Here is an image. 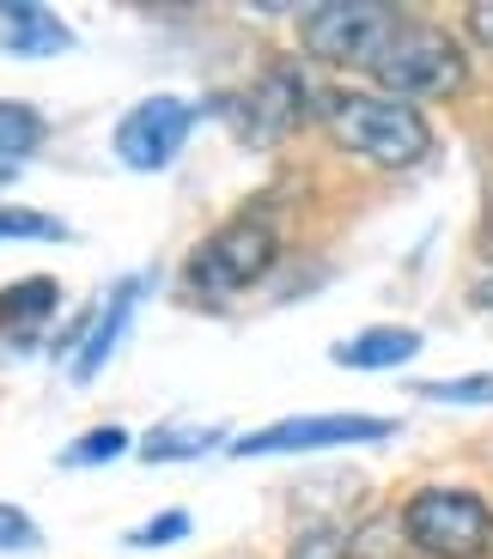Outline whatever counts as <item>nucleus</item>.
<instances>
[{
    "label": "nucleus",
    "mask_w": 493,
    "mask_h": 559,
    "mask_svg": "<svg viewBox=\"0 0 493 559\" xmlns=\"http://www.w3.org/2000/svg\"><path fill=\"white\" fill-rule=\"evenodd\" d=\"M324 128L341 153L366 158L378 170H409L426 158L433 134H426V116L414 104L390 98V92H324Z\"/></svg>",
    "instance_id": "1"
},
{
    "label": "nucleus",
    "mask_w": 493,
    "mask_h": 559,
    "mask_svg": "<svg viewBox=\"0 0 493 559\" xmlns=\"http://www.w3.org/2000/svg\"><path fill=\"white\" fill-rule=\"evenodd\" d=\"M372 80H378V92H390V98H402V104L451 98L457 85L469 80V61H463L451 31L426 25V19H402L390 49H384L378 68H372Z\"/></svg>",
    "instance_id": "2"
},
{
    "label": "nucleus",
    "mask_w": 493,
    "mask_h": 559,
    "mask_svg": "<svg viewBox=\"0 0 493 559\" xmlns=\"http://www.w3.org/2000/svg\"><path fill=\"white\" fill-rule=\"evenodd\" d=\"M281 238L262 213H238L232 225H220L196 255H189V293L208 298V305H226V298L250 293L256 280L274 267Z\"/></svg>",
    "instance_id": "3"
},
{
    "label": "nucleus",
    "mask_w": 493,
    "mask_h": 559,
    "mask_svg": "<svg viewBox=\"0 0 493 559\" xmlns=\"http://www.w3.org/2000/svg\"><path fill=\"white\" fill-rule=\"evenodd\" d=\"M402 530L426 559H488L493 554V511L481 492L426 487L402 504Z\"/></svg>",
    "instance_id": "4"
},
{
    "label": "nucleus",
    "mask_w": 493,
    "mask_h": 559,
    "mask_svg": "<svg viewBox=\"0 0 493 559\" xmlns=\"http://www.w3.org/2000/svg\"><path fill=\"white\" fill-rule=\"evenodd\" d=\"M402 13L396 7H378V0H324V7H305L298 19V37L317 61L329 68H378V56L390 49Z\"/></svg>",
    "instance_id": "5"
},
{
    "label": "nucleus",
    "mask_w": 493,
    "mask_h": 559,
    "mask_svg": "<svg viewBox=\"0 0 493 559\" xmlns=\"http://www.w3.org/2000/svg\"><path fill=\"white\" fill-rule=\"evenodd\" d=\"M317 104H324V92H310L305 68H293V61H268L238 98H232V110H238V134L250 140V146H274V140L293 134Z\"/></svg>",
    "instance_id": "6"
},
{
    "label": "nucleus",
    "mask_w": 493,
    "mask_h": 559,
    "mask_svg": "<svg viewBox=\"0 0 493 559\" xmlns=\"http://www.w3.org/2000/svg\"><path fill=\"white\" fill-rule=\"evenodd\" d=\"M396 426L390 419H372V414H298L281 419V426H262V432H244L232 444V456L250 462V456H298V450H341V444H378L390 438Z\"/></svg>",
    "instance_id": "7"
},
{
    "label": "nucleus",
    "mask_w": 493,
    "mask_h": 559,
    "mask_svg": "<svg viewBox=\"0 0 493 559\" xmlns=\"http://www.w3.org/2000/svg\"><path fill=\"white\" fill-rule=\"evenodd\" d=\"M196 104L189 98H171V92H159V98H141L134 110L116 122V158H122L128 170H165L171 158L184 153L189 128H196Z\"/></svg>",
    "instance_id": "8"
},
{
    "label": "nucleus",
    "mask_w": 493,
    "mask_h": 559,
    "mask_svg": "<svg viewBox=\"0 0 493 559\" xmlns=\"http://www.w3.org/2000/svg\"><path fill=\"white\" fill-rule=\"evenodd\" d=\"M134 298H141V280H116L110 298H104L98 322H92V335L80 341V353H73V383H92L110 365L116 341L128 335V317H134Z\"/></svg>",
    "instance_id": "9"
},
{
    "label": "nucleus",
    "mask_w": 493,
    "mask_h": 559,
    "mask_svg": "<svg viewBox=\"0 0 493 559\" xmlns=\"http://www.w3.org/2000/svg\"><path fill=\"white\" fill-rule=\"evenodd\" d=\"M0 49L7 56H61L73 49V31L61 25L49 7H0Z\"/></svg>",
    "instance_id": "10"
},
{
    "label": "nucleus",
    "mask_w": 493,
    "mask_h": 559,
    "mask_svg": "<svg viewBox=\"0 0 493 559\" xmlns=\"http://www.w3.org/2000/svg\"><path fill=\"white\" fill-rule=\"evenodd\" d=\"M61 310V286L49 274H31L0 293V335L7 341H37V329Z\"/></svg>",
    "instance_id": "11"
},
{
    "label": "nucleus",
    "mask_w": 493,
    "mask_h": 559,
    "mask_svg": "<svg viewBox=\"0 0 493 559\" xmlns=\"http://www.w3.org/2000/svg\"><path fill=\"white\" fill-rule=\"evenodd\" d=\"M421 353V335L414 329H360L353 341L336 347V365L348 371H396V365H409Z\"/></svg>",
    "instance_id": "12"
},
{
    "label": "nucleus",
    "mask_w": 493,
    "mask_h": 559,
    "mask_svg": "<svg viewBox=\"0 0 493 559\" xmlns=\"http://www.w3.org/2000/svg\"><path fill=\"white\" fill-rule=\"evenodd\" d=\"M220 444H226V432H220V426L165 419L159 432L141 438V456H146V462H196V456H208V450H220Z\"/></svg>",
    "instance_id": "13"
},
{
    "label": "nucleus",
    "mask_w": 493,
    "mask_h": 559,
    "mask_svg": "<svg viewBox=\"0 0 493 559\" xmlns=\"http://www.w3.org/2000/svg\"><path fill=\"white\" fill-rule=\"evenodd\" d=\"M134 450V438L122 432V426H92V432H80L68 450H61V468H98V462H116Z\"/></svg>",
    "instance_id": "14"
},
{
    "label": "nucleus",
    "mask_w": 493,
    "mask_h": 559,
    "mask_svg": "<svg viewBox=\"0 0 493 559\" xmlns=\"http://www.w3.org/2000/svg\"><path fill=\"white\" fill-rule=\"evenodd\" d=\"M43 146V116L31 104L0 98V158H25Z\"/></svg>",
    "instance_id": "15"
},
{
    "label": "nucleus",
    "mask_w": 493,
    "mask_h": 559,
    "mask_svg": "<svg viewBox=\"0 0 493 559\" xmlns=\"http://www.w3.org/2000/svg\"><path fill=\"white\" fill-rule=\"evenodd\" d=\"M0 238H43V243H61L68 238V225L49 219L37 207H0Z\"/></svg>",
    "instance_id": "16"
},
{
    "label": "nucleus",
    "mask_w": 493,
    "mask_h": 559,
    "mask_svg": "<svg viewBox=\"0 0 493 559\" xmlns=\"http://www.w3.org/2000/svg\"><path fill=\"white\" fill-rule=\"evenodd\" d=\"M426 402H463V407H488L493 402V371H476V378H445V383H421Z\"/></svg>",
    "instance_id": "17"
},
{
    "label": "nucleus",
    "mask_w": 493,
    "mask_h": 559,
    "mask_svg": "<svg viewBox=\"0 0 493 559\" xmlns=\"http://www.w3.org/2000/svg\"><path fill=\"white\" fill-rule=\"evenodd\" d=\"M43 542V530L19 511V504H7L0 499V554H25V547H37Z\"/></svg>",
    "instance_id": "18"
},
{
    "label": "nucleus",
    "mask_w": 493,
    "mask_h": 559,
    "mask_svg": "<svg viewBox=\"0 0 493 559\" xmlns=\"http://www.w3.org/2000/svg\"><path fill=\"white\" fill-rule=\"evenodd\" d=\"M184 535H189V518H184V511H159V518L141 523L128 542H134V547H159V542H184Z\"/></svg>",
    "instance_id": "19"
},
{
    "label": "nucleus",
    "mask_w": 493,
    "mask_h": 559,
    "mask_svg": "<svg viewBox=\"0 0 493 559\" xmlns=\"http://www.w3.org/2000/svg\"><path fill=\"white\" fill-rule=\"evenodd\" d=\"M463 19H469V37H476L481 49L493 56V0H476V7H469Z\"/></svg>",
    "instance_id": "20"
},
{
    "label": "nucleus",
    "mask_w": 493,
    "mask_h": 559,
    "mask_svg": "<svg viewBox=\"0 0 493 559\" xmlns=\"http://www.w3.org/2000/svg\"><path fill=\"white\" fill-rule=\"evenodd\" d=\"M293 559H341V542H336V535H305V542H298L293 547Z\"/></svg>",
    "instance_id": "21"
},
{
    "label": "nucleus",
    "mask_w": 493,
    "mask_h": 559,
    "mask_svg": "<svg viewBox=\"0 0 493 559\" xmlns=\"http://www.w3.org/2000/svg\"><path fill=\"white\" fill-rule=\"evenodd\" d=\"M476 298H481V305H488V310H493V274H481V286H476Z\"/></svg>",
    "instance_id": "22"
}]
</instances>
